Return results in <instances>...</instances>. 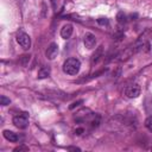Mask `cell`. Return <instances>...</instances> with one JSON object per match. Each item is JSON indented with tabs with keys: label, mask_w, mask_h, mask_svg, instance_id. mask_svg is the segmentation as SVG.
I'll return each instance as SVG.
<instances>
[{
	"label": "cell",
	"mask_w": 152,
	"mask_h": 152,
	"mask_svg": "<svg viewBox=\"0 0 152 152\" xmlns=\"http://www.w3.org/2000/svg\"><path fill=\"white\" fill-rule=\"evenodd\" d=\"M2 134H4V138H5L6 140L11 141V142H15V141H18V140H19V138H18L17 133H14V132H12V131L5 129V131L2 132Z\"/></svg>",
	"instance_id": "8"
},
{
	"label": "cell",
	"mask_w": 152,
	"mask_h": 152,
	"mask_svg": "<svg viewBox=\"0 0 152 152\" xmlns=\"http://www.w3.org/2000/svg\"><path fill=\"white\" fill-rule=\"evenodd\" d=\"M26 61H30V56H27V55H24V56H21V64L23 65H26Z\"/></svg>",
	"instance_id": "15"
},
{
	"label": "cell",
	"mask_w": 152,
	"mask_h": 152,
	"mask_svg": "<svg viewBox=\"0 0 152 152\" xmlns=\"http://www.w3.org/2000/svg\"><path fill=\"white\" fill-rule=\"evenodd\" d=\"M145 127L152 133V116H148V118L145 120Z\"/></svg>",
	"instance_id": "10"
},
{
	"label": "cell",
	"mask_w": 152,
	"mask_h": 152,
	"mask_svg": "<svg viewBox=\"0 0 152 152\" xmlns=\"http://www.w3.org/2000/svg\"><path fill=\"white\" fill-rule=\"evenodd\" d=\"M78 103H82V101H77V102H74V103H72V104L70 106V109H72V108H74L75 106H77Z\"/></svg>",
	"instance_id": "18"
},
{
	"label": "cell",
	"mask_w": 152,
	"mask_h": 152,
	"mask_svg": "<svg viewBox=\"0 0 152 152\" xmlns=\"http://www.w3.org/2000/svg\"><path fill=\"white\" fill-rule=\"evenodd\" d=\"M83 44L87 49H93L96 44V37L90 32L86 33L84 37H83Z\"/></svg>",
	"instance_id": "6"
},
{
	"label": "cell",
	"mask_w": 152,
	"mask_h": 152,
	"mask_svg": "<svg viewBox=\"0 0 152 152\" xmlns=\"http://www.w3.org/2000/svg\"><path fill=\"white\" fill-rule=\"evenodd\" d=\"M101 51H102V46H100V48L97 49V52H96V53H94V56H93V62H94V61H97V58H99L97 56L101 53Z\"/></svg>",
	"instance_id": "14"
},
{
	"label": "cell",
	"mask_w": 152,
	"mask_h": 152,
	"mask_svg": "<svg viewBox=\"0 0 152 152\" xmlns=\"http://www.w3.org/2000/svg\"><path fill=\"white\" fill-rule=\"evenodd\" d=\"M82 132H83V128H77V129L75 131V133H76V134H78V135H80Z\"/></svg>",
	"instance_id": "19"
},
{
	"label": "cell",
	"mask_w": 152,
	"mask_h": 152,
	"mask_svg": "<svg viewBox=\"0 0 152 152\" xmlns=\"http://www.w3.org/2000/svg\"><path fill=\"white\" fill-rule=\"evenodd\" d=\"M125 94H126V96L129 97V99H135V97H138V96L140 95V87H139L138 84H135V83L129 84V86L125 89Z\"/></svg>",
	"instance_id": "4"
},
{
	"label": "cell",
	"mask_w": 152,
	"mask_h": 152,
	"mask_svg": "<svg viewBox=\"0 0 152 152\" xmlns=\"http://www.w3.org/2000/svg\"><path fill=\"white\" fill-rule=\"evenodd\" d=\"M116 18H118V21H119L120 24H124V23H126V21H127V20H126L127 18H126V15H125L122 12H119Z\"/></svg>",
	"instance_id": "11"
},
{
	"label": "cell",
	"mask_w": 152,
	"mask_h": 152,
	"mask_svg": "<svg viewBox=\"0 0 152 152\" xmlns=\"http://www.w3.org/2000/svg\"><path fill=\"white\" fill-rule=\"evenodd\" d=\"M68 150H69V151H81V148H78V147H72V146H69Z\"/></svg>",
	"instance_id": "17"
},
{
	"label": "cell",
	"mask_w": 152,
	"mask_h": 152,
	"mask_svg": "<svg viewBox=\"0 0 152 152\" xmlns=\"http://www.w3.org/2000/svg\"><path fill=\"white\" fill-rule=\"evenodd\" d=\"M51 1H52V6L56 7V0H51Z\"/></svg>",
	"instance_id": "20"
},
{
	"label": "cell",
	"mask_w": 152,
	"mask_h": 152,
	"mask_svg": "<svg viewBox=\"0 0 152 152\" xmlns=\"http://www.w3.org/2000/svg\"><path fill=\"white\" fill-rule=\"evenodd\" d=\"M57 53H58V45H57L56 43H51V44L48 46L46 51H45V56H46V58L50 59V61H52V59L56 58Z\"/></svg>",
	"instance_id": "5"
},
{
	"label": "cell",
	"mask_w": 152,
	"mask_h": 152,
	"mask_svg": "<svg viewBox=\"0 0 152 152\" xmlns=\"http://www.w3.org/2000/svg\"><path fill=\"white\" fill-rule=\"evenodd\" d=\"M97 23L100 25H108V19L107 18H99L97 19Z\"/></svg>",
	"instance_id": "13"
},
{
	"label": "cell",
	"mask_w": 152,
	"mask_h": 152,
	"mask_svg": "<svg viewBox=\"0 0 152 152\" xmlns=\"http://www.w3.org/2000/svg\"><path fill=\"white\" fill-rule=\"evenodd\" d=\"M10 99L8 97H6L5 95H1L0 96V104L1 106H7V104H10Z\"/></svg>",
	"instance_id": "12"
},
{
	"label": "cell",
	"mask_w": 152,
	"mask_h": 152,
	"mask_svg": "<svg viewBox=\"0 0 152 152\" xmlns=\"http://www.w3.org/2000/svg\"><path fill=\"white\" fill-rule=\"evenodd\" d=\"M50 72H51V69L49 66H42L39 70H38V78H46L50 76Z\"/></svg>",
	"instance_id": "9"
},
{
	"label": "cell",
	"mask_w": 152,
	"mask_h": 152,
	"mask_svg": "<svg viewBox=\"0 0 152 152\" xmlns=\"http://www.w3.org/2000/svg\"><path fill=\"white\" fill-rule=\"evenodd\" d=\"M17 42L18 44L24 49V50H28L31 46V38L27 33L25 32H19L17 34Z\"/></svg>",
	"instance_id": "3"
},
{
	"label": "cell",
	"mask_w": 152,
	"mask_h": 152,
	"mask_svg": "<svg viewBox=\"0 0 152 152\" xmlns=\"http://www.w3.org/2000/svg\"><path fill=\"white\" fill-rule=\"evenodd\" d=\"M81 68V63L77 58H68L64 63H63V71L68 75H76L80 71Z\"/></svg>",
	"instance_id": "1"
},
{
	"label": "cell",
	"mask_w": 152,
	"mask_h": 152,
	"mask_svg": "<svg viewBox=\"0 0 152 152\" xmlns=\"http://www.w3.org/2000/svg\"><path fill=\"white\" fill-rule=\"evenodd\" d=\"M13 124L15 127L24 129L28 126V114L27 113H19L13 118Z\"/></svg>",
	"instance_id": "2"
},
{
	"label": "cell",
	"mask_w": 152,
	"mask_h": 152,
	"mask_svg": "<svg viewBox=\"0 0 152 152\" xmlns=\"http://www.w3.org/2000/svg\"><path fill=\"white\" fill-rule=\"evenodd\" d=\"M72 31H74L72 25H71V24H65V25L61 28V37L64 38V39H68V38L71 37Z\"/></svg>",
	"instance_id": "7"
},
{
	"label": "cell",
	"mask_w": 152,
	"mask_h": 152,
	"mask_svg": "<svg viewBox=\"0 0 152 152\" xmlns=\"http://www.w3.org/2000/svg\"><path fill=\"white\" fill-rule=\"evenodd\" d=\"M13 151H14V152H18V151H28V147H26V146H18V147H15Z\"/></svg>",
	"instance_id": "16"
}]
</instances>
